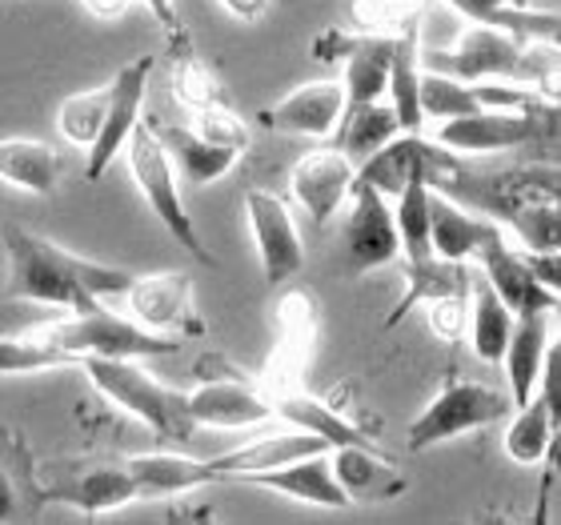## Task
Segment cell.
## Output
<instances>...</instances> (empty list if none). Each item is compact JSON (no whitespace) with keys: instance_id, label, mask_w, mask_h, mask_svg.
Returning a JSON list of instances; mask_svg holds the SVG:
<instances>
[{"instance_id":"cell-48","label":"cell","mask_w":561,"mask_h":525,"mask_svg":"<svg viewBox=\"0 0 561 525\" xmlns=\"http://www.w3.org/2000/svg\"><path fill=\"white\" fill-rule=\"evenodd\" d=\"M353 45H357V33H345V28H325V33L313 41V57L325 60V65H333V60H345L353 53Z\"/></svg>"},{"instance_id":"cell-8","label":"cell","mask_w":561,"mask_h":525,"mask_svg":"<svg viewBox=\"0 0 561 525\" xmlns=\"http://www.w3.org/2000/svg\"><path fill=\"white\" fill-rule=\"evenodd\" d=\"M273 321H277V345H273L270 365H265V393H270V401L273 393L293 389L301 381V369L309 365V353H313L317 333H321V301L313 297V289L289 285L277 297Z\"/></svg>"},{"instance_id":"cell-13","label":"cell","mask_w":561,"mask_h":525,"mask_svg":"<svg viewBox=\"0 0 561 525\" xmlns=\"http://www.w3.org/2000/svg\"><path fill=\"white\" fill-rule=\"evenodd\" d=\"M188 413L197 421V430L201 425H209V430H249V425H261V421L273 418V401L265 386L241 377V369L229 377L201 374V386L188 393Z\"/></svg>"},{"instance_id":"cell-15","label":"cell","mask_w":561,"mask_h":525,"mask_svg":"<svg viewBox=\"0 0 561 525\" xmlns=\"http://www.w3.org/2000/svg\"><path fill=\"white\" fill-rule=\"evenodd\" d=\"M345 117V84L341 81H309L293 89L277 105L261 109L257 125L270 133H289V137H333Z\"/></svg>"},{"instance_id":"cell-42","label":"cell","mask_w":561,"mask_h":525,"mask_svg":"<svg viewBox=\"0 0 561 525\" xmlns=\"http://www.w3.org/2000/svg\"><path fill=\"white\" fill-rule=\"evenodd\" d=\"M188 125H193V129H197L205 140H213V145H229V149H237V152H245V149H249V140H253L249 125H245L241 117H237V113H233L229 105L197 109Z\"/></svg>"},{"instance_id":"cell-2","label":"cell","mask_w":561,"mask_h":525,"mask_svg":"<svg viewBox=\"0 0 561 525\" xmlns=\"http://www.w3.org/2000/svg\"><path fill=\"white\" fill-rule=\"evenodd\" d=\"M0 246L9 258V281L4 293L16 301L57 305L69 313H89L108 297H125L137 273L101 261L77 258L57 241L33 233L16 221H0Z\"/></svg>"},{"instance_id":"cell-3","label":"cell","mask_w":561,"mask_h":525,"mask_svg":"<svg viewBox=\"0 0 561 525\" xmlns=\"http://www.w3.org/2000/svg\"><path fill=\"white\" fill-rule=\"evenodd\" d=\"M81 369L117 409L145 421L161 442H188L197 421L188 413V393L161 386L137 357H84Z\"/></svg>"},{"instance_id":"cell-30","label":"cell","mask_w":561,"mask_h":525,"mask_svg":"<svg viewBox=\"0 0 561 525\" xmlns=\"http://www.w3.org/2000/svg\"><path fill=\"white\" fill-rule=\"evenodd\" d=\"M398 133H405V129H401L398 109L389 105V101L345 105V117H341L337 133H333V145H337L341 152H350L353 161L362 164V161H369L377 149H386Z\"/></svg>"},{"instance_id":"cell-44","label":"cell","mask_w":561,"mask_h":525,"mask_svg":"<svg viewBox=\"0 0 561 525\" xmlns=\"http://www.w3.org/2000/svg\"><path fill=\"white\" fill-rule=\"evenodd\" d=\"M538 397L546 401L553 418V430L561 425V341H550L546 350V362H541V377H538Z\"/></svg>"},{"instance_id":"cell-28","label":"cell","mask_w":561,"mask_h":525,"mask_svg":"<svg viewBox=\"0 0 561 525\" xmlns=\"http://www.w3.org/2000/svg\"><path fill=\"white\" fill-rule=\"evenodd\" d=\"M546 350H550V313L517 317L510 350H505V357H502L505 377H510L514 409L526 406L529 397L538 393V377H541V362H546Z\"/></svg>"},{"instance_id":"cell-46","label":"cell","mask_w":561,"mask_h":525,"mask_svg":"<svg viewBox=\"0 0 561 525\" xmlns=\"http://www.w3.org/2000/svg\"><path fill=\"white\" fill-rule=\"evenodd\" d=\"M145 9L157 16V24H161L164 41H169V48H188V33L185 24H181V16H176V0H145Z\"/></svg>"},{"instance_id":"cell-36","label":"cell","mask_w":561,"mask_h":525,"mask_svg":"<svg viewBox=\"0 0 561 525\" xmlns=\"http://www.w3.org/2000/svg\"><path fill=\"white\" fill-rule=\"evenodd\" d=\"M481 96L478 84L457 81L449 72L425 69L421 65V113L430 121H449V117H466V113H481Z\"/></svg>"},{"instance_id":"cell-18","label":"cell","mask_w":561,"mask_h":525,"mask_svg":"<svg viewBox=\"0 0 561 525\" xmlns=\"http://www.w3.org/2000/svg\"><path fill=\"white\" fill-rule=\"evenodd\" d=\"M321 449H329L325 437L305 433V430H297V425H285V430L253 437V442L237 445L229 454L213 457V473H217V481H245V478H253V473L280 469V466H289V461H297V457L321 454Z\"/></svg>"},{"instance_id":"cell-5","label":"cell","mask_w":561,"mask_h":525,"mask_svg":"<svg viewBox=\"0 0 561 525\" xmlns=\"http://www.w3.org/2000/svg\"><path fill=\"white\" fill-rule=\"evenodd\" d=\"M125 157H129V173L137 181L140 197L157 213V221L164 225V233L173 237L176 246L185 249L188 258L201 261V265H217L205 241H201L197 225H193V213L185 209V201H181V189H176V169H173V157L169 149L161 145L157 129H152V121H140L137 129H133L129 145H125Z\"/></svg>"},{"instance_id":"cell-31","label":"cell","mask_w":561,"mask_h":525,"mask_svg":"<svg viewBox=\"0 0 561 525\" xmlns=\"http://www.w3.org/2000/svg\"><path fill=\"white\" fill-rule=\"evenodd\" d=\"M389 105L398 109L401 129L421 133L425 113H421V24L393 36V65H389Z\"/></svg>"},{"instance_id":"cell-43","label":"cell","mask_w":561,"mask_h":525,"mask_svg":"<svg viewBox=\"0 0 561 525\" xmlns=\"http://www.w3.org/2000/svg\"><path fill=\"white\" fill-rule=\"evenodd\" d=\"M425 309H430V329L449 345H457L461 333H469V297H442Z\"/></svg>"},{"instance_id":"cell-33","label":"cell","mask_w":561,"mask_h":525,"mask_svg":"<svg viewBox=\"0 0 561 525\" xmlns=\"http://www.w3.org/2000/svg\"><path fill=\"white\" fill-rule=\"evenodd\" d=\"M430 193L433 189L413 176L410 185L398 193V209H393V221H398L401 237V261H425L433 258V217H430Z\"/></svg>"},{"instance_id":"cell-16","label":"cell","mask_w":561,"mask_h":525,"mask_svg":"<svg viewBox=\"0 0 561 525\" xmlns=\"http://www.w3.org/2000/svg\"><path fill=\"white\" fill-rule=\"evenodd\" d=\"M529 137V117L522 109H481L466 117H449L437 125L433 140L461 157H497V152H522Z\"/></svg>"},{"instance_id":"cell-6","label":"cell","mask_w":561,"mask_h":525,"mask_svg":"<svg viewBox=\"0 0 561 525\" xmlns=\"http://www.w3.org/2000/svg\"><path fill=\"white\" fill-rule=\"evenodd\" d=\"M514 413V397L505 389L481 386V381H466V377H449L430 406L421 409L410 425V449L421 454L430 445H442L461 433L485 430L493 421H502Z\"/></svg>"},{"instance_id":"cell-35","label":"cell","mask_w":561,"mask_h":525,"mask_svg":"<svg viewBox=\"0 0 561 525\" xmlns=\"http://www.w3.org/2000/svg\"><path fill=\"white\" fill-rule=\"evenodd\" d=\"M169 84H173L176 105L188 109V113L225 105V89H221V81H217V72L193 53V45L173 53V77H169Z\"/></svg>"},{"instance_id":"cell-49","label":"cell","mask_w":561,"mask_h":525,"mask_svg":"<svg viewBox=\"0 0 561 525\" xmlns=\"http://www.w3.org/2000/svg\"><path fill=\"white\" fill-rule=\"evenodd\" d=\"M445 4H449L454 12H461L466 21H481V24H485V21H493V16H497L502 9L517 4V0H445Z\"/></svg>"},{"instance_id":"cell-9","label":"cell","mask_w":561,"mask_h":525,"mask_svg":"<svg viewBox=\"0 0 561 525\" xmlns=\"http://www.w3.org/2000/svg\"><path fill=\"white\" fill-rule=\"evenodd\" d=\"M157 69V57L145 53V57L129 60V65H121L117 77L108 81V117H105V129L101 137L89 145V164H84V176L89 181H101L105 169L117 161V152H125L129 145L133 129H137L140 121H145V93H149V77Z\"/></svg>"},{"instance_id":"cell-19","label":"cell","mask_w":561,"mask_h":525,"mask_svg":"<svg viewBox=\"0 0 561 525\" xmlns=\"http://www.w3.org/2000/svg\"><path fill=\"white\" fill-rule=\"evenodd\" d=\"M430 217H433V253L449 261H478L485 246L505 237L502 221H493L485 213L469 209L449 193H430Z\"/></svg>"},{"instance_id":"cell-51","label":"cell","mask_w":561,"mask_h":525,"mask_svg":"<svg viewBox=\"0 0 561 525\" xmlns=\"http://www.w3.org/2000/svg\"><path fill=\"white\" fill-rule=\"evenodd\" d=\"M84 9L93 12V16L117 21V16H125V9H129V0H84Z\"/></svg>"},{"instance_id":"cell-32","label":"cell","mask_w":561,"mask_h":525,"mask_svg":"<svg viewBox=\"0 0 561 525\" xmlns=\"http://www.w3.org/2000/svg\"><path fill=\"white\" fill-rule=\"evenodd\" d=\"M389 65H393V36H357L353 53L345 57V105H369L386 101Z\"/></svg>"},{"instance_id":"cell-50","label":"cell","mask_w":561,"mask_h":525,"mask_svg":"<svg viewBox=\"0 0 561 525\" xmlns=\"http://www.w3.org/2000/svg\"><path fill=\"white\" fill-rule=\"evenodd\" d=\"M221 4L233 12L237 21H261L270 12V0H221Z\"/></svg>"},{"instance_id":"cell-23","label":"cell","mask_w":561,"mask_h":525,"mask_svg":"<svg viewBox=\"0 0 561 525\" xmlns=\"http://www.w3.org/2000/svg\"><path fill=\"white\" fill-rule=\"evenodd\" d=\"M473 261H449V258H425V261H405V293L398 305L389 309L386 329L401 326L417 305L442 301V297H469L473 293Z\"/></svg>"},{"instance_id":"cell-41","label":"cell","mask_w":561,"mask_h":525,"mask_svg":"<svg viewBox=\"0 0 561 525\" xmlns=\"http://www.w3.org/2000/svg\"><path fill=\"white\" fill-rule=\"evenodd\" d=\"M485 24H502V28L517 33L522 41H541V45L561 48V12H538V9L510 4V9H502L493 21H485Z\"/></svg>"},{"instance_id":"cell-26","label":"cell","mask_w":561,"mask_h":525,"mask_svg":"<svg viewBox=\"0 0 561 525\" xmlns=\"http://www.w3.org/2000/svg\"><path fill=\"white\" fill-rule=\"evenodd\" d=\"M152 129L161 137V145L173 157V169L185 176L188 185H213L217 176H225L237 164L241 152L229 149V145H213V140L201 137L193 125H157Z\"/></svg>"},{"instance_id":"cell-4","label":"cell","mask_w":561,"mask_h":525,"mask_svg":"<svg viewBox=\"0 0 561 525\" xmlns=\"http://www.w3.org/2000/svg\"><path fill=\"white\" fill-rule=\"evenodd\" d=\"M36 338L60 345L77 362H84V357H137L140 362V357H169L181 350V338L145 329L129 313H113L105 305H96L89 313L48 321L45 329H36Z\"/></svg>"},{"instance_id":"cell-24","label":"cell","mask_w":561,"mask_h":525,"mask_svg":"<svg viewBox=\"0 0 561 525\" xmlns=\"http://www.w3.org/2000/svg\"><path fill=\"white\" fill-rule=\"evenodd\" d=\"M273 418H280L285 425H297V430H305V433L325 437L329 449H337V445H374V437H369L357 421L345 418L333 401H321V397L305 393L301 386L273 393Z\"/></svg>"},{"instance_id":"cell-20","label":"cell","mask_w":561,"mask_h":525,"mask_svg":"<svg viewBox=\"0 0 561 525\" xmlns=\"http://www.w3.org/2000/svg\"><path fill=\"white\" fill-rule=\"evenodd\" d=\"M241 486H257V490H273V493H285L293 502H305V505H321V510H350V493L341 490L337 473H333V457L329 449L321 454H309V457H297L289 466L280 469H265V473H253L245 478Z\"/></svg>"},{"instance_id":"cell-12","label":"cell","mask_w":561,"mask_h":525,"mask_svg":"<svg viewBox=\"0 0 561 525\" xmlns=\"http://www.w3.org/2000/svg\"><path fill=\"white\" fill-rule=\"evenodd\" d=\"M125 305H129L133 321H140L145 329H157V333H173V338L205 333V321L197 317V305H193V277L181 269L133 277Z\"/></svg>"},{"instance_id":"cell-27","label":"cell","mask_w":561,"mask_h":525,"mask_svg":"<svg viewBox=\"0 0 561 525\" xmlns=\"http://www.w3.org/2000/svg\"><path fill=\"white\" fill-rule=\"evenodd\" d=\"M0 181L33 197H48L60 185V152L48 140L4 137L0 140Z\"/></svg>"},{"instance_id":"cell-40","label":"cell","mask_w":561,"mask_h":525,"mask_svg":"<svg viewBox=\"0 0 561 525\" xmlns=\"http://www.w3.org/2000/svg\"><path fill=\"white\" fill-rule=\"evenodd\" d=\"M24 449L16 442V433L0 425V522L24 514V486L16 478V469H24Z\"/></svg>"},{"instance_id":"cell-29","label":"cell","mask_w":561,"mask_h":525,"mask_svg":"<svg viewBox=\"0 0 561 525\" xmlns=\"http://www.w3.org/2000/svg\"><path fill=\"white\" fill-rule=\"evenodd\" d=\"M517 313L502 301V293L493 289L485 273H473V293H469V341L481 362H502L514 338Z\"/></svg>"},{"instance_id":"cell-37","label":"cell","mask_w":561,"mask_h":525,"mask_svg":"<svg viewBox=\"0 0 561 525\" xmlns=\"http://www.w3.org/2000/svg\"><path fill=\"white\" fill-rule=\"evenodd\" d=\"M105 117H108V84H96V89H84V93H72L60 101L57 129L69 145L89 149L101 137V129H105Z\"/></svg>"},{"instance_id":"cell-22","label":"cell","mask_w":561,"mask_h":525,"mask_svg":"<svg viewBox=\"0 0 561 525\" xmlns=\"http://www.w3.org/2000/svg\"><path fill=\"white\" fill-rule=\"evenodd\" d=\"M329 457H333V473L353 505L393 502L398 493H405V478L377 445H337V449H329Z\"/></svg>"},{"instance_id":"cell-47","label":"cell","mask_w":561,"mask_h":525,"mask_svg":"<svg viewBox=\"0 0 561 525\" xmlns=\"http://www.w3.org/2000/svg\"><path fill=\"white\" fill-rule=\"evenodd\" d=\"M541 490H538V514H534V522H546V514H550V493H553V481H558L561 473V425L553 430V442H550V454H546V461H541Z\"/></svg>"},{"instance_id":"cell-17","label":"cell","mask_w":561,"mask_h":525,"mask_svg":"<svg viewBox=\"0 0 561 525\" xmlns=\"http://www.w3.org/2000/svg\"><path fill=\"white\" fill-rule=\"evenodd\" d=\"M445 157H449V149H445L442 140L421 137V133H398L386 149H377L369 161L357 164V176L369 181L374 189H381L386 197H398L413 176H421L430 185L433 173L445 164Z\"/></svg>"},{"instance_id":"cell-25","label":"cell","mask_w":561,"mask_h":525,"mask_svg":"<svg viewBox=\"0 0 561 525\" xmlns=\"http://www.w3.org/2000/svg\"><path fill=\"white\" fill-rule=\"evenodd\" d=\"M125 469L137 481L140 502L145 498H176V493L201 490V486L217 481L213 461H197L185 454H133L125 457Z\"/></svg>"},{"instance_id":"cell-45","label":"cell","mask_w":561,"mask_h":525,"mask_svg":"<svg viewBox=\"0 0 561 525\" xmlns=\"http://www.w3.org/2000/svg\"><path fill=\"white\" fill-rule=\"evenodd\" d=\"M522 258L534 269V277H538L553 297H561V249H522Z\"/></svg>"},{"instance_id":"cell-10","label":"cell","mask_w":561,"mask_h":525,"mask_svg":"<svg viewBox=\"0 0 561 525\" xmlns=\"http://www.w3.org/2000/svg\"><path fill=\"white\" fill-rule=\"evenodd\" d=\"M345 253L353 273H374L401 258V237L389 197L369 181H353L350 189V217H345Z\"/></svg>"},{"instance_id":"cell-7","label":"cell","mask_w":561,"mask_h":525,"mask_svg":"<svg viewBox=\"0 0 561 525\" xmlns=\"http://www.w3.org/2000/svg\"><path fill=\"white\" fill-rule=\"evenodd\" d=\"M41 502H65L81 514H113L121 505L140 502V490L125 461H65L41 478Z\"/></svg>"},{"instance_id":"cell-14","label":"cell","mask_w":561,"mask_h":525,"mask_svg":"<svg viewBox=\"0 0 561 525\" xmlns=\"http://www.w3.org/2000/svg\"><path fill=\"white\" fill-rule=\"evenodd\" d=\"M353 181H357V161H353L350 152H341L337 145L305 152L289 173L293 201L309 213V221L313 225L333 221V213L350 201Z\"/></svg>"},{"instance_id":"cell-11","label":"cell","mask_w":561,"mask_h":525,"mask_svg":"<svg viewBox=\"0 0 561 525\" xmlns=\"http://www.w3.org/2000/svg\"><path fill=\"white\" fill-rule=\"evenodd\" d=\"M245 217H249L253 246H257L261 277L270 281V285H285V281L297 277L305 269V246L289 205L277 193H270V189H249Z\"/></svg>"},{"instance_id":"cell-21","label":"cell","mask_w":561,"mask_h":525,"mask_svg":"<svg viewBox=\"0 0 561 525\" xmlns=\"http://www.w3.org/2000/svg\"><path fill=\"white\" fill-rule=\"evenodd\" d=\"M478 269L485 273L493 289L502 293V301L514 309L517 317H529V313H550L558 309L561 297H553L538 277H534V269L526 265L522 258V249H514L505 237H497L493 246H485L478 253Z\"/></svg>"},{"instance_id":"cell-1","label":"cell","mask_w":561,"mask_h":525,"mask_svg":"<svg viewBox=\"0 0 561 525\" xmlns=\"http://www.w3.org/2000/svg\"><path fill=\"white\" fill-rule=\"evenodd\" d=\"M430 189L514 229L526 249H561V164H473L449 149Z\"/></svg>"},{"instance_id":"cell-39","label":"cell","mask_w":561,"mask_h":525,"mask_svg":"<svg viewBox=\"0 0 561 525\" xmlns=\"http://www.w3.org/2000/svg\"><path fill=\"white\" fill-rule=\"evenodd\" d=\"M421 24V16L405 12L401 0H350V28L357 36H401Z\"/></svg>"},{"instance_id":"cell-34","label":"cell","mask_w":561,"mask_h":525,"mask_svg":"<svg viewBox=\"0 0 561 525\" xmlns=\"http://www.w3.org/2000/svg\"><path fill=\"white\" fill-rule=\"evenodd\" d=\"M550 442H553V418L550 409H546V401L534 393L526 406H517L514 421L505 430V454L517 466H538L550 454Z\"/></svg>"},{"instance_id":"cell-38","label":"cell","mask_w":561,"mask_h":525,"mask_svg":"<svg viewBox=\"0 0 561 525\" xmlns=\"http://www.w3.org/2000/svg\"><path fill=\"white\" fill-rule=\"evenodd\" d=\"M60 365H81L72 353H65L53 341L36 338H0V377L16 374H45V369H60Z\"/></svg>"}]
</instances>
